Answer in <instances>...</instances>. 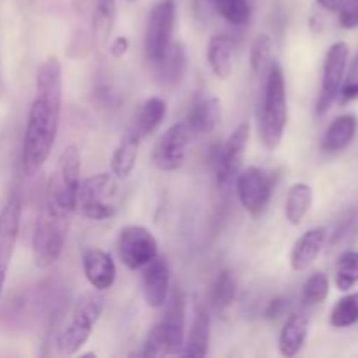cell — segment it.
I'll return each instance as SVG.
<instances>
[{"label":"cell","instance_id":"cell-1","mask_svg":"<svg viewBox=\"0 0 358 358\" xmlns=\"http://www.w3.org/2000/svg\"><path fill=\"white\" fill-rule=\"evenodd\" d=\"M63 103V69L56 56L41 63L35 79V98L30 105L21 145V170L34 177L51 156L59 129Z\"/></svg>","mask_w":358,"mask_h":358},{"label":"cell","instance_id":"cell-2","mask_svg":"<svg viewBox=\"0 0 358 358\" xmlns=\"http://www.w3.org/2000/svg\"><path fill=\"white\" fill-rule=\"evenodd\" d=\"M261 138L269 150H275L282 143L289 121L285 73L278 62H273L264 77L261 103Z\"/></svg>","mask_w":358,"mask_h":358},{"label":"cell","instance_id":"cell-3","mask_svg":"<svg viewBox=\"0 0 358 358\" xmlns=\"http://www.w3.org/2000/svg\"><path fill=\"white\" fill-rule=\"evenodd\" d=\"M166 310L161 320L154 325L142 345L140 357L180 355L185 343V313L187 299L182 290H175L166 301Z\"/></svg>","mask_w":358,"mask_h":358},{"label":"cell","instance_id":"cell-4","mask_svg":"<svg viewBox=\"0 0 358 358\" xmlns=\"http://www.w3.org/2000/svg\"><path fill=\"white\" fill-rule=\"evenodd\" d=\"M80 184V150L77 145H66L56 159V166L45 184L42 206L72 217L77 210V189Z\"/></svg>","mask_w":358,"mask_h":358},{"label":"cell","instance_id":"cell-5","mask_svg":"<svg viewBox=\"0 0 358 358\" xmlns=\"http://www.w3.org/2000/svg\"><path fill=\"white\" fill-rule=\"evenodd\" d=\"M103 308L105 299L98 294V290L84 292L77 297L69 315V320L56 338V346L62 355H76L80 352V348L93 334L94 325L103 315Z\"/></svg>","mask_w":358,"mask_h":358},{"label":"cell","instance_id":"cell-6","mask_svg":"<svg viewBox=\"0 0 358 358\" xmlns=\"http://www.w3.org/2000/svg\"><path fill=\"white\" fill-rule=\"evenodd\" d=\"M70 217L59 215L42 206L31 236V254L38 269H48L58 262L65 248Z\"/></svg>","mask_w":358,"mask_h":358},{"label":"cell","instance_id":"cell-7","mask_svg":"<svg viewBox=\"0 0 358 358\" xmlns=\"http://www.w3.org/2000/svg\"><path fill=\"white\" fill-rule=\"evenodd\" d=\"M77 210L94 222H103L117 212V184L114 173H96L80 180L77 189Z\"/></svg>","mask_w":358,"mask_h":358},{"label":"cell","instance_id":"cell-8","mask_svg":"<svg viewBox=\"0 0 358 358\" xmlns=\"http://www.w3.org/2000/svg\"><path fill=\"white\" fill-rule=\"evenodd\" d=\"M177 24V3L175 0H159L150 9L145 28V56L152 65H157L173 42Z\"/></svg>","mask_w":358,"mask_h":358},{"label":"cell","instance_id":"cell-9","mask_svg":"<svg viewBox=\"0 0 358 358\" xmlns=\"http://www.w3.org/2000/svg\"><path fill=\"white\" fill-rule=\"evenodd\" d=\"M115 248L122 264L131 271L142 269L159 255V241L145 226L129 224L119 229Z\"/></svg>","mask_w":358,"mask_h":358},{"label":"cell","instance_id":"cell-10","mask_svg":"<svg viewBox=\"0 0 358 358\" xmlns=\"http://www.w3.org/2000/svg\"><path fill=\"white\" fill-rule=\"evenodd\" d=\"M238 198L245 212L254 219L264 215L275 187V175L259 166H248L234 178Z\"/></svg>","mask_w":358,"mask_h":358},{"label":"cell","instance_id":"cell-11","mask_svg":"<svg viewBox=\"0 0 358 358\" xmlns=\"http://www.w3.org/2000/svg\"><path fill=\"white\" fill-rule=\"evenodd\" d=\"M248 140H250V124L241 122L217 152L215 178L220 189H227L234 184V178L238 177L243 166Z\"/></svg>","mask_w":358,"mask_h":358},{"label":"cell","instance_id":"cell-12","mask_svg":"<svg viewBox=\"0 0 358 358\" xmlns=\"http://www.w3.org/2000/svg\"><path fill=\"white\" fill-rule=\"evenodd\" d=\"M192 131L187 122L171 124L152 149V163L161 171H177L184 166L191 145Z\"/></svg>","mask_w":358,"mask_h":358},{"label":"cell","instance_id":"cell-13","mask_svg":"<svg viewBox=\"0 0 358 358\" xmlns=\"http://www.w3.org/2000/svg\"><path fill=\"white\" fill-rule=\"evenodd\" d=\"M350 48L346 42L339 41L329 48L324 62V73H322V87L320 96L317 101V114H327L329 108L332 107L336 98L339 96L343 79H345L346 65H348Z\"/></svg>","mask_w":358,"mask_h":358},{"label":"cell","instance_id":"cell-14","mask_svg":"<svg viewBox=\"0 0 358 358\" xmlns=\"http://www.w3.org/2000/svg\"><path fill=\"white\" fill-rule=\"evenodd\" d=\"M21 212H23V199L20 194L10 196L0 210V299L20 236Z\"/></svg>","mask_w":358,"mask_h":358},{"label":"cell","instance_id":"cell-15","mask_svg":"<svg viewBox=\"0 0 358 358\" xmlns=\"http://www.w3.org/2000/svg\"><path fill=\"white\" fill-rule=\"evenodd\" d=\"M171 287V271L166 257L157 255L143 268L142 275V292L147 306L159 310L164 308L168 297H170Z\"/></svg>","mask_w":358,"mask_h":358},{"label":"cell","instance_id":"cell-16","mask_svg":"<svg viewBox=\"0 0 358 358\" xmlns=\"http://www.w3.org/2000/svg\"><path fill=\"white\" fill-rule=\"evenodd\" d=\"M83 269L90 285L98 292L110 289L117 276V268L112 255L98 247L86 248L83 252Z\"/></svg>","mask_w":358,"mask_h":358},{"label":"cell","instance_id":"cell-17","mask_svg":"<svg viewBox=\"0 0 358 358\" xmlns=\"http://www.w3.org/2000/svg\"><path fill=\"white\" fill-rule=\"evenodd\" d=\"M325 240H327V229L325 227H313L306 231L294 245L290 252V268L294 271H306L324 248Z\"/></svg>","mask_w":358,"mask_h":358},{"label":"cell","instance_id":"cell-18","mask_svg":"<svg viewBox=\"0 0 358 358\" xmlns=\"http://www.w3.org/2000/svg\"><path fill=\"white\" fill-rule=\"evenodd\" d=\"M222 119V103L217 96H206L196 101L189 110L187 122L192 135H210Z\"/></svg>","mask_w":358,"mask_h":358},{"label":"cell","instance_id":"cell-19","mask_svg":"<svg viewBox=\"0 0 358 358\" xmlns=\"http://www.w3.org/2000/svg\"><path fill=\"white\" fill-rule=\"evenodd\" d=\"M140 142H142L140 136L131 128H128L124 135L121 136L117 145H115L114 152H112L110 168L117 180H126L133 173V170H135L136 159H138Z\"/></svg>","mask_w":358,"mask_h":358},{"label":"cell","instance_id":"cell-20","mask_svg":"<svg viewBox=\"0 0 358 358\" xmlns=\"http://www.w3.org/2000/svg\"><path fill=\"white\" fill-rule=\"evenodd\" d=\"M310 332V318L303 313H294L283 324L278 339V350L283 357H296L304 348Z\"/></svg>","mask_w":358,"mask_h":358},{"label":"cell","instance_id":"cell-21","mask_svg":"<svg viewBox=\"0 0 358 358\" xmlns=\"http://www.w3.org/2000/svg\"><path fill=\"white\" fill-rule=\"evenodd\" d=\"M358 121L353 114H345L336 117L325 129L322 138V150L327 154H336L345 150L353 142L357 135Z\"/></svg>","mask_w":358,"mask_h":358},{"label":"cell","instance_id":"cell-22","mask_svg":"<svg viewBox=\"0 0 358 358\" xmlns=\"http://www.w3.org/2000/svg\"><path fill=\"white\" fill-rule=\"evenodd\" d=\"M166 101L161 96H149L142 105H140V110L136 114L135 121H133L131 129L140 136V140L149 138L150 135L159 129V126L163 124L164 117H166Z\"/></svg>","mask_w":358,"mask_h":358},{"label":"cell","instance_id":"cell-23","mask_svg":"<svg viewBox=\"0 0 358 358\" xmlns=\"http://www.w3.org/2000/svg\"><path fill=\"white\" fill-rule=\"evenodd\" d=\"M210 343V317L208 311L196 304L194 317H192L191 331H189L187 339L184 343L180 355L182 357H205L208 353Z\"/></svg>","mask_w":358,"mask_h":358},{"label":"cell","instance_id":"cell-24","mask_svg":"<svg viewBox=\"0 0 358 358\" xmlns=\"http://www.w3.org/2000/svg\"><path fill=\"white\" fill-rule=\"evenodd\" d=\"M233 41L227 35H213L206 45V59L213 76L227 80L233 73Z\"/></svg>","mask_w":358,"mask_h":358},{"label":"cell","instance_id":"cell-25","mask_svg":"<svg viewBox=\"0 0 358 358\" xmlns=\"http://www.w3.org/2000/svg\"><path fill=\"white\" fill-rule=\"evenodd\" d=\"M157 73L159 79L168 86L182 83L187 73V51L182 42H171L170 49L164 58L157 63Z\"/></svg>","mask_w":358,"mask_h":358},{"label":"cell","instance_id":"cell-26","mask_svg":"<svg viewBox=\"0 0 358 358\" xmlns=\"http://www.w3.org/2000/svg\"><path fill=\"white\" fill-rule=\"evenodd\" d=\"M313 187L306 182L290 185L285 198V219L292 226H299L313 206Z\"/></svg>","mask_w":358,"mask_h":358},{"label":"cell","instance_id":"cell-27","mask_svg":"<svg viewBox=\"0 0 358 358\" xmlns=\"http://www.w3.org/2000/svg\"><path fill=\"white\" fill-rule=\"evenodd\" d=\"M273 63V41L262 34L255 37L250 48V70L255 79H264Z\"/></svg>","mask_w":358,"mask_h":358},{"label":"cell","instance_id":"cell-28","mask_svg":"<svg viewBox=\"0 0 358 358\" xmlns=\"http://www.w3.org/2000/svg\"><path fill=\"white\" fill-rule=\"evenodd\" d=\"M115 0H96L93 13V34L100 42H107L114 30Z\"/></svg>","mask_w":358,"mask_h":358},{"label":"cell","instance_id":"cell-29","mask_svg":"<svg viewBox=\"0 0 358 358\" xmlns=\"http://www.w3.org/2000/svg\"><path fill=\"white\" fill-rule=\"evenodd\" d=\"M220 17L233 27H243L250 21L252 9L248 0H208Z\"/></svg>","mask_w":358,"mask_h":358},{"label":"cell","instance_id":"cell-30","mask_svg":"<svg viewBox=\"0 0 358 358\" xmlns=\"http://www.w3.org/2000/svg\"><path fill=\"white\" fill-rule=\"evenodd\" d=\"M358 283V252H343L336 268V287L341 292H348Z\"/></svg>","mask_w":358,"mask_h":358},{"label":"cell","instance_id":"cell-31","mask_svg":"<svg viewBox=\"0 0 358 358\" xmlns=\"http://www.w3.org/2000/svg\"><path fill=\"white\" fill-rule=\"evenodd\" d=\"M358 322V292L346 294L331 311V325L336 329L352 327Z\"/></svg>","mask_w":358,"mask_h":358},{"label":"cell","instance_id":"cell-32","mask_svg":"<svg viewBox=\"0 0 358 358\" xmlns=\"http://www.w3.org/2000/svg\"><path fill=\"white\" fill-rule=\"evenodd\" d=\"M329 287H331V283H329L325 273H313L303 287L301 299H303L304 306H318V304L324 303L329 296Z\"/></svg>","mask_w":358,"mask_h":358},{"label":"cell","instance_id":"cell-33","mask_svg":"<svg viewBox=\"0 0 358 358\" xmlns=\"http://www.w3.org/2000/svg\"><path fill=\"white\" fill-rule=\"evenodd\" d=\"M236 299V282L231 271L224 269L219 273L212 289V301L217 308H229Z\"/></svg>","mask_w":358,"mask_h":358},{"label":"cell","instance_id":"cell-34","mask_svg":"<svg viewBox=\"0 0 358 358\" xmlns=\"http://www.w3.org/2000/svg\"><path fill=\"white\" fill-rule=\"evenodd\" d=\"M339 96H341V103H348L358 98V52L350 63V69L346 77L343 79L341 90H339Z\"/></svg>","mask_w":358,"mask_h":358},{"label":"cell","instance_id":"cell-35","mask_svg":"<svg viewBox=\"0 0 358 358\" xmlns=\"http://www.w3.org/2000/svg\"><path fill=\"white\" fill-rule=\"evenodd\" d=\"M339 27L345 30L358 28V0H343L338 9Z\"/></svg>","mask_w":358,"mask_h":358},{"label":"cell","instance_id":"cell-36","mask_svg":"<svg viewBox=\"0 0 358 358\" xmlns=\"http://www.w3.org/2000/svg\"><path fill=\"white\" fill-rule=\"evenodd\" d=\"M128 51H129V38L126 37V35H117V37L112 38L110 45H108V52H110L112 58L121 59Z\"/></svg>","mask_w":358,"mask_h":358},{"label":"cell","instance_id":"cell-37","mask_svg":"<svg viewBox=\"0 0 358 358\" xmlns=\"http://www.w3.org/2000/svg\"><path fill=\"white\" fill-rule=\"evenodd\" d=\"M287 308V301L283 299V297H276V299H273L271 303L268 304V308H266L264 315L268 320H275V318H280L283 315V311H285Z\"/></svg>","mask_w":358,"mask_h":358},{"label":"cell","instance_id":"cell-38","mask_svg":"<svg viewBox=\"0 0 358 358\" xmlns=\"http://www.w3.org/2000/svg\"><path fill=\"white\" fill-rule=\"evenodd\" d=\"M318 6L325 10H331V13H338L339 6L343 3V0H317Z\"/></svg>","mask_w":358,"mask_h":358},{"label":"cell","instance_id":"cell-39","mask_svg":"<svg viewBox=\"0 0 358 358\" xmlns=\"http://www.w3.org/2000/svg\"><path fill=\"white\" fill-rule=\"evenodd\" d=\"M3 90V83H2V76H0V93H2Z\"/></svg>","mask_w":358,"mask_h":358},{"label":"cell","instance_id":"cell-40","mask_svg":"<svg viewBox=\"0 0 358 358\" xmlns=\"http://www.w3.org/2000/svg\"><path fill=\"white\" fill-rule=\"evenodd\" d=\"M128 2H135V0H128Z\"/></svg>","mask_w":358,"mask_h":358}]
</instances>
